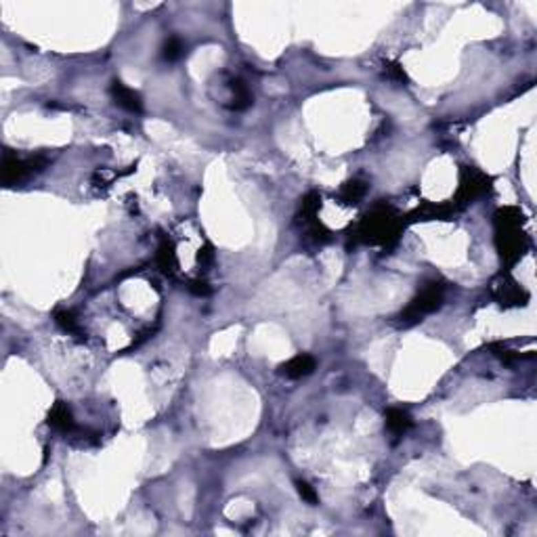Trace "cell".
I'll return each instance as SVG.
<instances>
[{"instance_id":"obj_1","label":"cell","mask_w":537,"mask_h":537,"mask_svg":"<svg viewBox=\"0 0 537 537\" xmlns=\"http://www.w3.org/2000/svg\"><path fill=\"white\" fill-rule=\"evenodd\" d=\"M443 304V288L439 284H428L412 302L410 306L401 313V322L403 324H418L422 322L426 315H430V313H434L439 306Z\"/></svg>"},{"instance_id":"obj_2","label":"cell","mask_w":537,"mask_h":537,"mask_svg":"<svg viewBox=\"0 0 537 537\" xmlns=\"http://www.w3.org/2000/svg\"><path fill=\"white\" fill-rule=\"evenodd\" d=\"M36 166H44L42 160H23V158H17L13 154H5V160H3V178L7 185H17L21 181H25V178L34 172V170H40Z\"/></svg>"},{"instance_id":"obj_3","label":"cell","mask_w":537,"mask_h":537,"mask_svg":"<svg viewBox=\"0 0 537 537\" xmlns=\"http://www.w3.org/2000/svg\"><path fill=\"white\" fill-rule=\"evenodd\" d=\"M109 95L112 99L126 112L130 114H141L143 112V101H141V95L134 91V88L122 84L120 80H114L112 86H109Z\"/></svg>"},{"instance_id":"obj_4","label":"cell","mask_w":537,"mask_h":537,"mask_svg":"<svg viewBox=\"0 0 537 537\" xmlns=\"http://www.w3.org/2000/svg\"><path fill=\"white\" fill-rule=\"evenodd\" d=\"M315 368H317V361L313 359L310 355H296V357H292L288 364H284L280 368V372L286 378L298 380V378H304V376L313 374V372H315Z\"/></svg>"},{"instance_id":"obj_5","label":"cell","mask_w":537,"mask_h":537,"mask_svg":"<svg viewBox=\"0 0 537 537\" xmlns=\"http://www.w3.org/2000/svg\"><path fill=\"white\" fill-rule=\"evenodd\" d=\"M47 422H49V426H53L55 430H61V432H70L76 426L72 410L67 408V403H63V401L55 403L53 410L49 412V420Z\"/></svg>"},{"instance_id":"obj_6","label":"cell","mask_w":537,"mask_h":537,"mask_svg":"<svg viewBox=\"0 0 537 537\" xmlns=\"http://www.w3.org/2000/svg\"><path fill=\"white\" fill-rule=\"evenodd\" d=\"M414 426V420H412V416L408 414V412H403V410H388L386 412V428L392 432V434H406L410 428Z\"/></svg>"},{"instance_id":"obj_7","label":"cell","mask_w":537,"mask_h":537,"mask_svg":"<svg viewBox=\"0 0 537 537\" xmlns=\"http://www.w3.org/2000/svg\"><path fill=\"white\" fill-rule=\"evenodd\" d=\"M183 53H185V44H183V40L178 38V36H170V38L164 42V47H162V57H164L166 61L181 59Z\"/></svg>"},{"instance_id":"obj_8","label":"cell","mask_w":537,"mask_h":537,"mask_svg":"<svg viewBox=\"0 0 537 537\" xmlns=\"http://www.w3.org/2000/svg\"><path fill=\"white\" fill-rule=\"evenodd\" d=\"M55 322H57L59 328H63L70 334H80V330H82L80 322L74 317V313H70V310H57L55 313Z\"/></svg>"},{"instance_id":"obj_9","label":"cell","mask_w":537,"mask_h":537,"mask_svg":"<svg viewBox=\"0 0 537 537\" xmlns=\"http://www.w3.org/2000/svg\"><path fill=\"white\" fill-rule=\"evenodd\" d=\"M296 489H298V494H300V498L304 500V502H308L310 506H315L317 502H319V498H317V491L313 489L306 481H296Z\"/></svg>"},{"instance_id":"obj_10","label":"cell","mask_w":537,"mask_h":537,"mask_svg":"<svg viewBox=\"0 0 537 537\" xmlns=\"http://www.w3.org/2000/svg\"><path fill=\"white\" fill-rule=\"evenodd\" d=\"M344 193H348V200H352V204L359 200L364 193H366V185H361V183H348L346 187H344Z\"/></svg>"}]
</instances>
